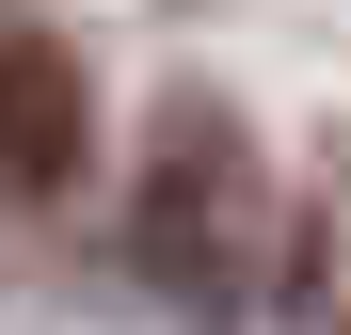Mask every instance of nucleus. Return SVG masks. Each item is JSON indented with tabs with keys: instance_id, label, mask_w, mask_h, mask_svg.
Listing matches in <instances>:
<instances>
[{
	"instance_id": "nucleus-2",
	"label": "nucleus",
	"mask_w": 351,
	"mask_h": 335,
	"mask_svg": "<svg viewBox=\"0 0 351 335\" xmlns=\"http://www.w3.org/2000/svg\"><path fill=\"white\" fill-rule=\"evenodd\" d=\"M96 176V80L48 16H0V208H64Z\"/></svg>"
},
{
	"instance_id": "nucleus-1",
	"label": "nucleus",
	"mask_w": 351,
	"mask_h": 335,
	"mask_svg": "<svg viewBox=\"0 0 351 335\" xmlns=\"http://www.w3.org/2000/svg\"><path fill=\"white\" fill-rule=\"evenodd\" d=\"M128 271L176 319H240L256 271H271V176H256V128L208 96H176L144 128V176H128Z\"/></svg>"
}]
</instances>
